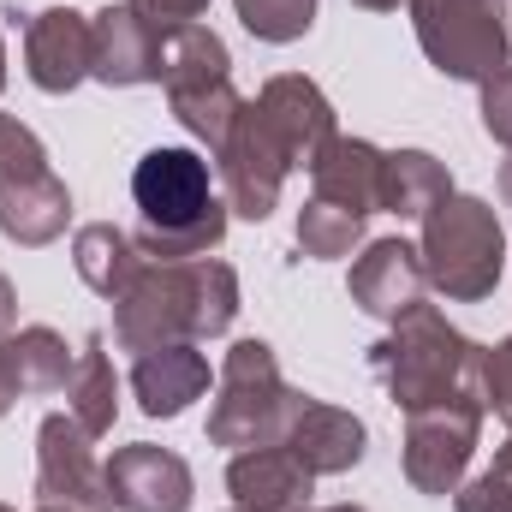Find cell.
I'll return each instance as SVG.
<instances>
[{
    "label": "cell",
    "mask_w": 512,
    "mask_h": 512,
    "mask_svg": "<svg viewBox=\"0 0 512 512\" xmlns=\"http://www.w3.org/2000/svg\"><path fill=\"white\" fill-rule=\"evenodd\" d=\"M167 108H173V120L191 131L197 143H209V155L227 143V131L239 120V108H245V96L233 90V78L227 84H209V90H185V96H167Z\"/></svg>",
    "instance_id": "25"
},
{
    "label": "cell",
    "mask_w": 512,
    "mask_h": 512,
    "mask_svg": "<svg viewBox=\"0 0 512 512\" xmlns=\"http://www.w3.org/2000/svg\"><path fill=\"white\" fill-rule=\"evenodd\" d=\"M298 411V387H286L280 358L268 340H233L215 376V405H209V441L227 453L245 447H280L286 423Z\"/></svg>",
    "instance_id": "5"
},
{
    "label": "cell",
    "mask_w": 512,
    "mask_h": 512,
    "mask_svg": "<svg viewBox=\"0 0 512 512\" xmlns=\"http://www.w3.org/2000/svg\"><path fill=\"white\" fill-rule=\"evenodd\" d=\"M346 292L364 316L376 322H399L411 304H423L429 292V274H423V256L405 239H370L364 251L352 256V274H346Z\"/></svg>",
    "instance_id": "15"
},
{
    "label": "cell",
    "mask_w": 512,
    "mask_h": 512,
    "mask_svg": "<svg viewBox=\"0 0 512 512\" xmlns=\"http://www.w3.org/2000/svg\"><path fill=\"white\" fill-rule=\"evenodd\" d=\"M24 173H48V149L18 114H0V179H24Z\"/></svg>",
    "instance_id": "29"
},
{
    "label": "cell",
    "mask_w": 512,
    "mask_h": 512,
    "mask_svg": "<svg viewBox=\"0 0 512 512\" xmlns=\"http://www.w3.org/2000/svg\"><path fill=\"white\" fill-rule=\"evenodd\" d=\"M233 512H251V507H233Z\"/></svg>",
    "instance_id": "41"
},
{
    "label": "cell",
    "mask_w": 512,
    "mask_h": 512,
    "mask_svg": "<svg viewBox=\"0 0 512 512\" xmlns=\"http://www.w3.org/2000/svg\"><path fill=\"white\" fill-rule=\"evenodd\" d=\"M483 376H489V411H512V334L501 346H489V364H483Z\"/></svg>",
    "instance_id": "32"
},
{
    "label": "cell",
    "mask_w": 512,
    "mask_h": 512,
    "mask_svg": "<svg viewBox=\"0 0 512 512\" xmlns=\"http://www.w3.org/2000/svg\"><path fill=\"white\" fill-rule=\"evenodd\" d=\"M209 393V358L197 352V340L185 346H155L131 358V399L143 417H179Z\"/></svg>",
    "instance_id": "16"
},
{
    "label": "cell",
    "mask_w": 512,
    "mask_h": 512,
    "mask_svg": "<svg viewBox=\"0 0 512 512\" xmlns=\"http://www.w3.org/2000/svg\"><path fill=\"white\" fill-rule=\"evenodd\" d=\"M131 12H143L155 30H179V24H197L209 12V0H126Z\"/></svg>",
    "instance_id": "31"
},
{
    "label": "cell",
    "mask_w": 512,
    "mask_h": 512,
    "mask_svg": "<svg viewBox=\"0 0 512 512\" xmlns=\"http://www.w3.org/2000/svg\"><path fill=\"white\" fill-rule=\"evenodd\" d=\"M18 399H24V393H18V376H12V364H6V352H0V417H6Z\"/></svg>",
    "instance_id": "34"
},
{
    "label": "cell",
    "mask_w": 512,
    "mask_h": 512,
    "mask_svg": "<svg viewBox=\"0 0 512 512\" xmlns=\"http://www.w3.org/2000/svg\"><path fill=\"white\" fill-rule=\"evenodd\" d=\"M0 352H6V364H12V376H18V393H24V399L66 393L72 358H78V352L66 346V334H54L48 322H30V328L6 334V340H0Z\"/></svg>",
    "instance_id": "24"
},
{
    "label": "cell",
    "mask_w": 512,
    "mask_h": 512,
    "mask_svg": "<svg viewBox=\"0 0 512 512\" xmlns=\"http://www.w3.org/2000/svg\"><path fill=\"white\" fill-rule=\"evenodd\" d=\"M24 72L42 96H72L90 78V18L72 6H42L24 18Z\"/></svg>",
    "instance_id": "13"
},
{
    "label": "cell",
    "mask_w": 512,
    "mask_h": 512,
    "mask_svg": "<svg viewBox=\"0 0 512 512\" xmlns=\"http://www.w3.org/2000/svg\"><path fill=\"white\" fill-rule=\"evenodd\" d=\"M483 405H429V411H405V441H399V465H405V483L417 495H435L447 501L471 459H477V441H483Z\"/></svg>",
    "instance_id": "7"
},
{
    "label": "cell",
    "mask_w": 512,
    "mask_h": 512,
    "mask_svg": "<svg viewBox=\"0 0 512 512\" xmlns=\"http://www.w3.org/2000/svg\"><path fill=\"white\" fill-rule=\"evenodd\" d=\"M143 262H149V256L137 251V239H131L126 227H114V221H90V227L72 233V268H78V280H84L96 298H108V304L137 280Z\"/></svg>",
    "instance_id": "22"
},
{
    "label": "cell",
    "mask_w": 512,
    "mask_h": 512,
    "mask_svg": "<svg viewBox=\"0 0 512 512\" xmlns=\"http://www.w3.org/2000/svg\"><path fill=\"white\" fill-rule=\"evenodd\" d=\"M233 12L256 42H274V48L310 36V24H316V0H233Z\"/></svg>",
    "instance_id": "27"
},
{
    "label": "cell",
    "mask_w": 512,
    "mask_h": 512,
    "mask_svg": "<svg viewBox=\"0 0 512 512\" xmlns=\"http://www.w3.org/2000/svg\"><path fill=\"white\" fill-rule=\"evenodd\" d=\"M239 316V274L221 256L191 262H143L137 280L114 298V340L120 352H155L185 340H221Z\"/></svg>",
    "instance_id": "1"
},
{
    "label": "cell",
    "mask_w": 512,
    "mask_h": 512,
    "mask_svg": "<svg viewBox=\"0 0 512 512\" xmlns=\"http://www.w3.org/2000/svg\"><path fill=\"white\" fill-rule=\"evenodd\" d=\"M453 512H512V459L495 453V465L483 477H465L453 489Z\"/></svg>",
    "instance_id": "28"
},
{
    "label": "cell",
    "mask_w": 512,
    "mask_h": 512,
    "mask_svg": "<svg viewBox=\"0 0 512 512\" xmlns=\"http://www.w3.org/2000/svg\"><path fill=\"white\" fill-rule=\"evenodd\" d=\"M382 155L387 149H376L370 137H334V143L316 155V167H310L316 197L370 221V215L382 209Z\"/></svg>",
    "instance_id": "19"
},
{
    "label": "cell",
    "mask_w": 512,
    "mask_h": 512,
    "mask_svg": "<svg viewBox=\"0 0 512 512\" xmlns=\"http://www.w3.org/2000/svg\"><path fill=\"white\" fill-rule=\"evenodd\" d=\"M36 512H60V507H36Z\"/></svg>",
    "instance_id": "40"
},
{
    "label": "cell",
    "mask_w": 512,
    "mask_h": 512,
    "mask_svg": "<svg viewBox=\"0 0 512 512\" xmlns=\"http://www.w3.org/2000/svg\"><path fill=\"white\" fill-rule=\"evenodd\" d=\"M66 417L84 429V435H108L114 417H120V376H114V358H108V340L102 334H84L78 358H72V376H66Z\"/></svg>",
    "instance_id": "20"
},
{
    "label": "cell",
    "mask_w": 512,
    "mask_h": 512,
    "mask_svg": "<svg viewBox=\"0 0 512 512\" xmlns=\"http://www.w3.org/2000/svg\"><path fill=\"white\" fill-rule=\"evenodd\" d=\"M501 453H507V459H512V411H507V447H501Z\"/></svg>",
    "instance_id": "38"
},
{
    "label": "cell",
    "mask_w": 512,
    "mask_h": 512,
    "mask_svg": "<svg viewBox=\"0 0 512 512\" xmlns=\"http://www.w3.org/2000/svg\"><path fill=\"white\" fill-rule=\"evenodd\" d=\"M423 274L441 298L453 304H477L501 286V268H507V233H501V215L483 203V197H465L453 191L447 203H435L423 215Z\"/></svg>",
    "instance_id": "4"
},
{
    "label": "cell",
    "mask_w": 512,
    "mask_h": 512,
    "mask_svg": "<svg viewBox=\"0 0 512 512\" xmlns=\"http://www.w3.org/2000/svg\"><path fill=\"white\" fill-rule=\"evenodd\" d=\"M108 495L120 512H191L197 477L173 447L131 441V447H114L108 459Z\"/></svg>",
    "instance_id": "11"
},
{
    "label": "cell",
    "mask_w": 512,
    "mask_h": 512,
    "mask_svg": "<svg viewBox=\"0 0 512 512\" xmlns=\"http://www.w3.org/2000/svg\"><path fill=\"white\" fill-rule=\"evenodd\" d=\"M0 90H6V42H0Z\"/></svg>",
    "instance_id": "37"
},
{
    "label": "cell",
    "mask_w": 512,
    "mask_h": 512,
    "mask_svg": "<svg viewBox=\"0 0 512 512\" xmlns=\"http://www.w3.org/2000/svg\"><path fill=\"white\" fill-rule=\"evenodd\" d=\"M280 447H286L310 477H346V471L364 465V453H370V429H364V417H352L346 405H328V399L298 393V411H292Z\"/></svg>",
    "instance_id": "12"
},
{
    "label": "cell",
    "mask_w": 512,
    "mask_h": 512,
    "mask_svg": "<svg viewBox=\"0 0 512 512\" xmlns=\"http://www.w3.org/2000/svg\"><path fill=\"white\" fill-rule=\"evenodd\" d=\"M0 512H12V507H0Z\"/></svg>",
    "instance_id": "42"
},
{
    "label": "cell",
    "mask_w": 512,
    "mask_h": 512,
    "mask_svg": "<svg viewBox=\"0 0 512 512\" xmlns=\"http://www.w3.org/2000/svg\"><path fill=\"white\" fill-rule=\"evenodd\" d=\"M286 173H292L286 149L274 143V131H268V120H262V108L245 102L239 120H233V131H227V143L215 149V179H221L227 209L245 215V221H268V215L280 209V185H286Z\"/></svg>",
    "instance_id": "8"
},
{
    "label": "cell",
    "mask_w": 512,
    "mask_h": 512,
    "mask_svg": "<svg viewBox=\"0 0 512 512\" xmlns=\"http://www.w3.org/2000/svg\"><path fill=\"white\" fill-rule=\"evenodd\" d=\"M18 328V292H12V280L0 274V340Z\"/></svg>",
    "instance_id": "33"
},
{
    "label": "cell",
    "mask_w": 512,
    "mask_h": 512,
    "mask_svg": "<svg viewBox=\"0 0 512 512\" xmlns=\"http://www.w3.org/2000/svg\"><path fill=\"white\" fill-rule=\"evenodd\" d=\"M489 346L459 334L435 304H411L399 322L370 346V376L387 387L399 411H429V405H483L489 411Z\"/></svg>",
    "instance_id": "2"
},
{
    "label": "cell",
    "mask_w": 512,
    "mask_h": 512,
    "mask_svg": "<svg viewBox=\"0 0 512 512\" xmlns=\"http://www.w3.org/2000/svg\"><path fill=\"white\" fill-rule=\"evenodd\" d=\"M405 12H411L423 60L441 78L483 84L495 66H507L512 54L507 0H411Z\"/></svg>",
    "instance_id": "6"
},
{
    "label": "cell",
    "mask_w": 512,
    "mask_h": 512,
    "mask_svg": "<svg viewBox=\"0 0 512 512\" xmlns=\"http://www.w3.org/2000/svg\"><path fill=\"white\" fill-rule=\"evenodd\" d=\"M131 203H137V251L155 262H191L209 256L227 239V197L215 179V161H203L197 149L161 143L131 167Z\"/></svg>",
    "instance_id": "3"
},
{
    "label": "cell",
    "mask_w": 512,
    "mask_h": 512,
    "mask_svg": "<svg viewBox=\"0 0 512 512\" xmlns=\"http://www.w3.org/2000/svg\"><path fill=\"white\" fill-rule=\"evenodd\" d=\"M453 197V173L429 149H387L382 155V209L399 221H423L435 203Z\"/></svg>",
    "instance_id": "23"
},
{
    "label": "cell",
    "mask_w": 512,
    "mask_h": 512,
    "mask_svg": "<svg viewBox=\"0 0 512 512\" xmlns=\"http://www.w3.org/2000/svg\"><path fill=\"white\" fill-rule=\"evenodd\" d=\"M256 108L274 131V143L286 149L292 173H310L316 155L340 137V120H334V102L322 96V84H310L304 72H280L256 90Z\"/></svg>",
    "instance_id": "10"
},
{
    "label": "cell",
    "mask_w": 512,
    "mask_h": 512,
    "mask_svg": "<svg viewBox=\"0 0 512 512\" xmlns=\"http://www.w3.org/2000/svg\"><path fill=\"white\" fill-rule=\"evenodd\" d=\"M477 90H483V108H477V114H483V131H489L501 149H512V60L495 66Z\"/></svg>",
    "instance_id": "30"
},
{
    "label": "cell",
    "mask_w": 512,
    "mask_h": 512,
    "mask_svg": "<svg viewBox=\"0 0 512 512\" xmlns=\"http://www.w3.org/2000/svg\"><path fill=\"white\" fill-rule=\"evenodd\" d=\"M227 495H233V507L251 512H310L316 477L286 447H245L227 465Z\"/></svg>",
    "instance_id": "17"
},
{
    "label": "cell",
    "mask_w": 512,
    "mask_h": 512,
    "mask_svg": "<svg viewBox=\"0 0 512 512\" xmlns=\"http://www.w3.org/2000/svg\"><path fill=\"white\" fill-rule=\"evenodd\" d=\"M310 512H364V507H310Z\"/></svg>",
    "instance_id": "39"
},
{
    "label": "cell",
    "mask_w": 512,
    "mask_h": 512,
    "mask_svg": "<svg viewBox=\"0 0 512 512\" xmlns=\"http://www.w3.org/2000/svg\"><path fill=\"white\" fill-rule=\"evenodd\" d=\"M501 197H507V209H512V149H507V161H501Z\"/></svg>",
    "instance_id": "36"
},
{
    "label": "cell",
    "mask_w": 512,
    "mask_h": 512,
    "mask_svg": "<svg viewBox=\"0 0 512 512\" xmlns=\"http://www.w3.org/2000/svg\"><path fill=\"white\" fill-rule=\"evenodd\" d=\"M358 245H364V215L334 209V203H322V197H310V203L298 209V251L304 256L340 262V256H352Z\"/></svg>",
    "instance_id": "26"
},
{
    "label": "cell",
    "mask_w": 512,
    "mask_h": 512,
    "mask_svg": "<svg viewBox=\"0 0 512 512\" xmlns=\"http://www.w3.org/2000/svg\"><path fill=\"white\" fill-rule=\"evenodd\" d=\"M233 78V54L227 42L209 30V24H179V30H161V90L167 96H185V90H209V84H227Z\"/></svg>",
    "instance_id": "21"
},
{
    "label": "cell",
    "mask_w": 512,
    "mask_h": 512,
    "mask_svg": "<svg viewBox=\"0 0 512 512\" xmlns=\"http://www.w3.org/2000/svg\"><path fill=\"white\" fill-rule=\"evenodd\" d=\"M352 6H364V12H399V6H411V0H352Z\"/></svg>",
    "instance_id": "35"
},
{
    "label": "cell",
    "mask_w": 512,
    "mask_h": 512,
    "mask_svg": "<svg viewBox=\"0 0 512 512\" xmlns=\"http://www.w3.org/2000/svg\"><path fill=\"white\" fill-rule=\"evenodd\" d=\"M90 78L108 90L155 84L161 78V30L131 6L90 12Z\"/></svg>",
    "instance_id": "14"
},
{
    "label": "cell",
    "mask_w": 512,
    "mask_h": 512,
    "mask_svg": "<svg viewBox=\"0 0 512 512\" xmlns=\"http://www.w3.org/2000/svg\"><path fill=\"white\" fill-rule=\"evenodd\" d=\"M36 507L60 512H114L108 465H96V435H84L66 411L36 429Z\"/></svg>",
    "instance_id": "9"
},
{
    "label": "cell",
    "mask_w": 512,
    "mask_h": 512,
    "mask_svg": "<svg viewBox=\"0 0 512 512\" xmlns=\"http://www.w3.org/2000/svg\"><path fill=\"white\" fill-rule=\"evenodd\" d=\"M66 227H72V191H66V179L54 167L48 173H24V179H0V233L12 245L42 251Z\"/></svg>",
    "instance_id": "18"
}]
</instances>
